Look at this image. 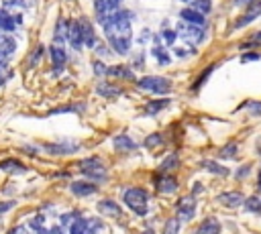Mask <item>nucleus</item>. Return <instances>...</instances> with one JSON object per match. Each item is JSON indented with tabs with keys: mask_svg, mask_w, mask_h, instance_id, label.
Returning a JSON list of instances; mask_svg holds the SVG:
<instances>
[{
	"mask_svg": "<svg viewBox=\"0 0 261 234\" xmlns=\"http://www.w3.org/2000/svg\"><path fill=\"white\" fill-rule=\"evenodd\" d=\"M237 153H239V147H237V142H228V144L220 147V151H218V157H220V159H234V157H237Z\"/></svg>",
	"mask_w": 261,
	"mask_h": 234,
	"instance_id": "nucleus-28",
	"label": "nucleus"
},
{
	"mask_svg": "<svg viewBox=\"0 0 261 234\" xmlns=\"http://www.w3.org/2000/svg\"><path fill=\"white\" fill-rule=\"evenodd\" d=\"M80 171L86 177H90L92 181H98V183L106 181V177H108L106 167H104V163H102L100 157H88V159L80 161Z\"/></svg>",
	"mask_w": 261,
	"mask_h": 234,
	"instance_id": "nucleus-3",
	"label": "nucleus"
},
{
	"mask_svg": "<svg viewBox=\"0 0 261 234\" xmlns=\"http://www.w3.org/2000/svg\"><path fill=\"white\" fill-rule=\"evenodd\" d=\"M177 35L188 43H202L204 39V26H196V24H188V22H179L177 24Z\"/></svg>",
	"mask_w": 261,
	"mask_h": 234,
	"instance_id": "nucleus-6",
	"label": "nucleus"
},
{
	"mask_svg": "<svg viewBox=\"0 0 261 234\" xmlns=\"http://www.w3.org/2000/svg\"><path fill=\"white\" fill-rule=\"evenodd\" d=\"M6 234H27V228H24V226H14V228H10Z\"/></svg>",
	"mask_w": 261,
	"mask_h": 234,
	"instance_id": "nucleus-44",
	"label": "nucleus"
},
{
	"mask_svg": "<svg viewBox=\"0 0 261 234\" xmlns=\"http://www.w3.org/2000/svg\"><path fill=\"white\" fill-rule=\"evenodd\" d=\"M179 18H181V22H188V24H196V26H202L204 24V14H200L194 8H184L179 12Z\"/></svg>",
	"mask_w": 261,
	"mask_h": 234,
	"instance_id": "nucleus-18",
	"label": "nucleus"
},
{
	"mask_svg": "<svg viewBox=\"0 0 261 234\" xmlns=\"http://www.w3.org/2000/svg\"><path fill=\"white\" fill-rule=\"evenodd\" d=\"M12 206H14V201L10 199V201H0V214H4V212H8V210H12Z\"/></svg>",
	"mask_w": 261,
	"mask_h": 234,
	"instance_id": "nucleus-43",
	"label": "nucleus"
},
{
	"mask_svg": "<svg viewBox=\"0 0 261 234\" xmlns=\"http://www.w3.org/2000/svg\"><path fill=\"white\" fill-rule=\"evenodd\" d=\"M139 87L145 92H153V94H167L171 90V81L161 75H147L139 79Z\"/></svg>",
	"mask_w": 261,
	"mask_h": 234,
	"instance_id": "nucleus-4",
	"label": "nucleus"
},
{
	"mask_svg": "<svg viewBox=\"0 0 261 234\" xmlns=\"http://www.w3.org/2000/svg\"><path fill=\"white\" fill-rule=\"evenodd\" d=\"M179 232V220L177 218H169L165 222V228H163V234H177Z\"/></svg>",
	"mask_w": 261,
	"mask_h": 234,
	"instance_id": "nucleus-33",
	"label": "nucleus"
},
{
	"mask_svg": "<svg viewBox=\"0 0 261 234\" xmlns=\"http://www.w3.org/2000/svg\"><path fill=\"white\" fill-rule=\"evenodd\" d=\"M98 212L108 216V218H118L122 214V208L114 199H100L98 201Z\"/></svg>",
	"mask_w": 261,
	"mask_h": 234,
	"instance_id": "nucleus-16",
	"label": "nucleus"
},
{
	"mask_svg": "<svg viewBox=\"0 0 261 234\" xmlns=\"http://www.w3.org/2000/svg\"><path fill=\"white\" fill-rule=\"evenodd\" d=\"M108 75H114L118 79H133V71L126 65H112V67H108Z\"/></svg>",
	"mask_w": 261,
	"mask_h": 234,
	"instance_id": "nucleus-25",
	"label": "nucleus"
},
{
	"mask_svg": "<svg viewBox=\"0 0 261 234\" xmlns=\"http://www.w3.org/2000/svg\"><path fill=\"white\" fill-rule=\"evenodd\" d=\"M153 55H155V59H157L159 65H167V63L171 61V59H169V53L165 51L163 45H153Z\"/></svg>",
	"mask_w": 261,
	"mask_h": 234,
	"instance_id": "nucleus-27",
	"label": "nucleus"
},
{
	"mask_svg": "<svg viewBox=\"0 0 261 234\" xmlns=\"http://www.w3.org/2000/svg\"><path fill=\"white\" fill-rule=\"evenodd\" d=\"M175 212H177V220L179 222H190L196 214V201H194V195H186L177 201L175 206Z\"/></svg>",
	"mask_w": 261,
	"mask_h": 234,
	"instance_id": "nucleus-8",
	"label": "nucleus"
},
{
	"mask_svg": "<svg viewBox=\"0 0 261 234\" xmlns=\"http://www.w3.org/2000/svg\"><path fill=\"white\" fill-rule=\"evenodd\" d=\"M49 55H51V61H53V65L57 67V71H61V67L65 65V59H67V55H65V51H63L61 47H57V45H53V47L49 49Z\"/></svg>",
	"mask_w": 261,
	"mask_h": 234,
	"instance_id": "nucleus-24",
	"label": "nucleus"
},
{
	"mask_svg": "<svg viewBox=\"0 0 261 234\" xmlns=\"http://www.w3.org/2000/svg\"><path fill=\"white\" fill-rule=\"evenodd\" d=\"M80 149L77 142L73 140H57V142H45L41 144V151L49 153V155H71Z\"/></svg>",
	"mask_w": 261,
	"mask_h": 234,
	"instance_id": "nucleus-7",
	"label": "nucleus"
},
{
	"mask_svg": "<svg viewBox=\"0 0 261 234\" xmlns=\"http://www.w3.org/2000/svg\"><path fill=\"white\" fill-rule=\"evenodd\" d=\"M0 67H8V57L4 53H0Z\"/></svg>",
	"mask_w": 261,
	"mask_h": 234,
	"instance_id": "nucleus-50",
	"label": "nucleus"
},
{
	"mask_svg": "<svg viewBox=\"0 0 261 234\" xmlns=\"http://www.w3.org/2000/svg\"><path fill=\"white\" fill-rule=\"evenodd\" d=\"M245 210L253 214H261V195H251L245 199Z\"/></svg>",
	"mask_w": 261,
	"mask_h": 234,
	"instance_id": "nucleus-29",
	"label": "nucleus"
},
{
	"mask_svg": "<svg viewBox=\"0 0 261 234\" xmlns=\"http://www.w3.org/2000/svg\"><path fill=\"white\" fill-rule=\"evenodd\" d=\"M88 230H90V224H88V220H84V218H75V220L71 222L69 234H86Z\"/></svg>",
	"mask_w": 261,
	"mask_h": 234,
	"instance_id": "nucleus-26",
	"label": "nucleus"
},
{
	"mask_svg": "<svg viewBox=\"0 0 261 234\" xmlns=\"http://www.w3.org/2000/svg\"><path fill=\"white\" fill-rule=\"evenodd\" d=\"M179 165V159H177V155H169L161 165H159V171L161 173H169V171H173L175 167Z\"/></svg>",
	"mask_w": 261,
	"mask_h": 234,
	"instance_id": "nucleus-31",
	"label": "nucleus"
},
{
	"mask_svg": "<svg viewBox=\"0 0 261 234\" xmlns=\"http://www.w3.org/2000/svg\"><path fill=\"white\" fill-rule=\"evenodd\" d=\"M122 201L139 216H145L149 212V193L143 187H126L122 193Z\"/></svg>",
	"mask_w": 261,
	"mask_h": 234,
	"instance_id": "nucleus-2",
	"label": "nucleus"
},
{
	"mask_svg": "<svg viewBox=\"0 0 261 234\" xmlns=\"http://www.w3.org/2000/svg\"><path fill=\"white\" fill-rule=\"evenodd\" d=\"M200 167H202V169H206V171H210L212 175H220V177H224V175L228 173V169H226V167H222L220 163L210 161V159H202V161H200Z\"/></svg>",
	"mask_w": 261,
	"mask_h": 234,
	"instance_id": "nucleus-23",
	"label": "nucleus"
},
{
	"mask_svg": "<svg viewBox=\"0 0 261 234\" xmlns=\"http://www.w3.org/2000/svg\"><path fill=\"white\" fill-rule=\"evenodd\" d=\"M159 37H161V39L165 41V45H171V43L175 41V37H177V33H175V31H169V28H165V31H163V33H161Z\"/></svg>",
	"mask_w": 261,
	"mask_h": 234,
	"instance_id": "nucleus-37",
	"label": "nucleus"
},
{
	"mask_svg": "<svg viewBox=\"0 0 261 234\" xmlns=\"http://www.w3.org/2000/svg\"><path fill=\"white\" fill-rule=\"evenodd\" d=\"M257 189H259V193H261V171H259V179H257Z\"/></svg>",
	"mask_w": 261,
	"mask_h": 234,
	"instance_id": "nucleus-54",
	"label": "nucleus"
},
{
	"mask_svg": "<svg viewBox=\"0 0 261 234\" xmlns=\"http://www.w3.org/2000/svg\"><path fill=\"white\" fill-rule=\"evenodd\" d=\"M253 45H261V33H257V35H253V41H251Z\"/></svg>",
	"mask_w": 261,
	"mask_h": 234,
	"instance_id": "nucleus-51",
	"label": "nucleus"
},
{
	"mask_svg": "<svg viewBox=\"0 0 261 234\" xmlns=\"http://www.w3.org/2000/svg\"><path fill=\"white\" fill-rule=\"evenodd\" d=\"M51 234H63V232H61V228H57V226H53V228H51Z\"/></svg>",
	"mask_w": 261,
	"mask_h": 234,
	"instance_id": "nucleus-52",
	"label": "nucleus"
},
{
	"mask_svg": "<svg viewBox=\"0 0 261 234\" xmlns=\"http://www.w3.org/2000/svg\"><path fill=\"white\" fill-rule=\"evenodd\" d=\"M255 59H259L257 53H247V55H243V61H255Z\"/></svg>",
	"mask_w": 261,
	"mask_h": 234,
	"instance_id": "nucleus-48",
	"label": "nucleus"
},
{
	"mask_svg": "<svg viewBox=\"0 0 261 234\" xmlns=\"http://www.w3.org/2000/svg\"><path fill=\"white\" fill-rule=\"evenodd\" d=\"M37 234H51V230H47V228H41V230H37Z\"/></svg>",
	"mask_w": 261,
	"mask_h": 234,
	"instance_id": "nucleus-53",
	"label": "nucleus"
},
{
	"mask_svg": "<svg viewBox=\"0 0 261 234\" xmlns=\"http://www.w3.org/2000/svg\"><path fill=\"white\" fill-rule=\"evenodd\" d=\"M80 26H82L84 45L90 47V49H96V47H98V39H96V31H94V26L90 24V20H88V18H80Z\"/></svg>",
	"mask_w": 261,
	"mask_h": 234,
	"instance_id": "nucleus-10",
	"label": "nucleus"
},
{
	"mask_svg": "<svg viewBox=\"0 0 261 234\" xmlns=\"http://www.w3.org/2000/svg\"><path fill=\"white\" fill-rule=\"evenodd\" d=\"M161 142H163V136H161L159 132H155V134H149V136H147L145 147H147V149H153V147H159Z\"/></svg>",
	"mask_w": 261,
	"mask_h": 234,
	"instance_id": "nucleus-35",
	"label": "nucleus"
},
{
	"mask_svg": "<svg viewBox=\"0 0 261 234\" xmlns=\"http://www.w3.org/2000/svg\"><path fill=\"white\" fill-rule=\"evenodd\" d=\"M122 0H94V14L100 24H104L116 10H120Z\"/></svg>",
	"mask_w": 261,
	"mask_h": 234,
	"instance_id": "nucleus-5",
	"label": "nucleus"
},
{
	"mask_svg": "<svg viewBox=\"0 0 261 234\" xmlns=\"http://www.w3.org/2000/svg\"><path fill=\"white\" fill-rule=\"evenodd\" d=\"M173 53L179 55V57H186V55H192L194 51H188V49H173Z\"/></svg>",
	"mask_w": 261,
	"mask_h": 234,
	"instance_id": "nucleus-47",
	"label": "nucleus"
},
{
	"mask_svg": "<svg viewBox=\"0 0 261 234\" xmlns=\"http://www.w3.org/2000/svg\"><path fill=\"white\" fill-rule=\"evenodd\" d=\"M43 220H45L43 216H35V218L31 220V224H29V226H31L33 230H41V228H43Z\"/></svg>",
	"mask_w": 261,
	"mask_h": 234,
	"instance_id": "nucleus-40",
	"label": "nucleus"
},
{
	"mask_svg": "<svg viewBox=\"0 0 261 234\" xmlns=\"http://www.w3.org/2000/svg\"><path fill=\"white\" fill-rule=\"evenodd\" d=\"M67 31H69V22L63 20V18H59L57 24H55V33H53V41H55L57 47H61L67 41Z\"/></svg>",
	"mask_w": 261,
	"mask_h": 234,
	"instance_id": "nucleus-19",
	"label": "nucleus"
},
{
	"mask_svg": "<svg viewBox=\"0 0 261 234\" xmlns=\"http://www.w3.org/2000/svg\"><path fill=\"white\" fill-rule=\"evenodd\" d=\"M2 4L8 10H18V8H27V0H2Z\"/></svg>",
	"mask_w": 261,
	"mask_h": 234,
	"instance_id": "nucleus-36",
	"label": "nucleus"
},
{
	"mask_svg": "<svg viewBox=\"0 0 261 234\" xmlns=\"http://www.w3.org/2000/svg\"><path fill=\"white\" fill-rule=\"evenodd\" d=\"M14 51H16V41H14L8 33L0 31V53H4V55L8 57V55H12Z\"/></svg>",
	"mask_w": 261,
	"mask_h": 234,
	"instance_id": "nucleus-21",
	"label": "nucleus"
},
{
	"mask_svg": "<svg viewBox=\"0 0 261 234\" xmlns=\"http://www.w3.org/2000/svg\"><path fill=\"white\" fill-rule=\"evenodd\" d=\"M212 69H214V65H208L202 73H200V77H198V81L194 83V90H198L200 85H202V81H206V77H208V73H212Z\"/></svg>",
	"mask_w": 261,
	"mask_h": 234,
	"instance_id": "nucleus-38",
	"label": "nucleus"
},
{
	"mask_svg": "<svg viewBox=\"0 0 261 234\" xmlns=\"http://www.w3.org/2000/svg\"><path fill=\"white\" fill-rule=\"evenodd\" d=\"M259 14H261V0H257V2L251 4V6H247V12H245L241 18H237L232 26H234V28H243L245 24H249L251 20H255Z\"/></svg>",
	"mask_w": 261,
	"mask_h": 234,
	"instance_id": "nucleus-11",
	"label": "nucleus"
},
{
	"mask_svg": "<svg viewBox=\"0 0 261 234\" xmlns=\"http://www.w3.org/2000/svg\"><path fill=\"white\" fill-rule=\"evenodd\" d=\"M192 8H194V10H198L200 14H208V12H210V8H212V2H210V0H196Z\"/></svg>",
	"mask_w": 261,
	"mask_h": 234,
	"instance_id": "nucleus-34",
	"label": "nucleus"
},
{
	"mask_svg": "<svg viewBox=\"0 0 261 234\" xmlns=\"http://www.w3.org/2000/svg\"><path fill=\"white\" fill-rule=\"evenodd\" d=\"M255 2H257V0H234L237 6H247V4L251 6V4H255Z\"/></svg>",
	"mask_w": 261,
	"mask_h": 234,
	"instance_id": "nucleus-49",
	"label": "nucleus"
},
{
	"mask_svg": "<svg viewBox=\"0 0 261 234\" xmlns=\"http://www.w3.org/2000/svg\"><path fill=\"white\" fill-rule=\"evenodd\" d=\"M141 234H155V230H151V228H147V230H143Z\"/></svg>",
	"mask_w": 261,
	"mask_h": 234,
	"instance_id": "nucleus-55",
	"label": "nucleus"
},
{
	"mask_svg": "<svg viewBox=\"0 0 261 234\" xmlns=\"http://www.w3.org/2000/svg\"><path fill=\"white\" fill-rule=\"evenodd\" d=\"M130 18H133V14L124 8H120L102 24L104 35H106L112 51L118 55H126L130 51V39H133Z\"/></svg>",
	"mask_w": 261,
	"mask_h": 234,
	"instance_id": "nucleus-1",
	"label": "nucleus"
},
{
	"mask_svg": "<svg viewBox=\"0 0 261 234\" xmlns=\"http://www.w3.org/2000/svg\"><path fill=\"white\" fill-rule=\"evenodd\" d=\"M114 149L116 151H122V153H128V151H135L137 149V142L130 136H126V134H118L114 138Z\"/></svg>",
	"mask_w": 261,
	"mask_h": 234,
	"instance_id": "nucleus-22",
	"label": "nucleus"
},
{
	"mask_svg": "<svg viewBox=\"0 0 261 234\" xmlns=\"http://www.w3.org/2000/svg\"><path fill=\"white\" fill-rule=\"evenodd\" d=\"M41 55H43V47L39 45V47L33 51V55H31V65H35V63L39 61V57H41Z\"/></svg>",
	"mask_w": 261,
	"mask_h": 234,
	"instance_id": "nucleus-41",
	"label": "nucleus"
},
{
	"mask_svg": "<svg viewBox=\"0 0 261 234\" xmlns=\"http://www.w3.org/2000/svg\"><path fill=\"white\" fill-rule=\"evenodd\" d=\"M192 234H220V222L216 218H206Z\"/></svg>",
	"mask_w": 261,
	"mask_h": 234,
	"instance_id": "nucleus-17",
	"label": "nucleus"
},
{
	"mask_svg": "<svg viewBox=\"0 0 261 234\" xmlns=\"http://www.w3.org/2000/svg\"><path fill=\"white\" fill-rule=\"evenodd\" d=\"M94 71H96V75H98V77L108 75V67H106L102 61H94Z\"/></svg>",
	"mask_w": 261,
	"mask_h": 234,
	"instance_id": "nucleus-39",
	"label": "nucleus"
},
{
	"mask_svg": "<svg viewBox=\"0 0 261 234\" xmlns=\"http://www.w3.org/2000/svg\"><path fill=\"white\" fill-rule=\"evenodd\" d=\"M71 193L77 195V197H88V195H94L98 189H96V183L92 181H84V179H77V181H71L69 185Z\"/></svg>",
	"mask_w": 261,
	"mask_h": 234,
	"instance_id": "nucleus-9",
	"label": "nucleus"
},
{
	"mask_svg": "<svg viewBox=\"0 0 261 234\" xmlns=\"http://www.w3.org/2000/svg\"><path fill=\"white\" fill-rule=\"evenodd\" d=\"M249 169H251L249 165H243V167H241V169L234 173V175H237V179H245V177L249 175Z\"/></svg>",
	"mask_w": 261,
	"mask_h": 234,
	"instance_id": "nucleus-42",
	"label": "nucleus"
},
{
	"mask_svg": "<svg viewBox=\"0 0 261 234\" xmlns=\"http://www.w3.org/2000/svg\"><path fill=\"white\" fill-rule=\"evenodd\" d=\"M155 187L161 191V193H173L177 189V179L167 175V173H161L155 177Z\"/></svg>",
	"mask_w": 261,
	"mask_h": 234,
	"instance_id": "nucleus-12",
	"label": "nucleus"
},
{
	"mask_svg": "<svg viewBox=\"0 0 261 234\" xmlns=\"http://www.w3.org/2000/svg\"><path fill=\"white\" fill-rule=\"evenodd\" d=\"M0 169L6 171V173H12V175H20V173H27V171H29V169H27L20 161H16V159H4V161H0Z\"/></svg>",
	"mask_w": 261,
	"mask_h": 234,
	"instance_id": "nucleus-20",
	"label": "nucleus"
},
{
	"mask_svg": "<svg viewBox=\"0 0 261 234\" xmlns=\"http://www.w3.org/2000/svg\"><path fill=\"white\" fill-rule=\"evenodd\" d=\"M169 106V100L167 98H163V100H155V102H149L147 104V114H157V112H161V110H165Z\"/></svg>",
	"mask_w": 261,
	"mask_h": 234,
	"instance_id": "nucleus-30",
	"label": "nucleus"
},
{
	"mask_svg": "<svg viewBox=\"0 0 261 234\" xmlns=\"http://www.w3.org/2000/svg\"><path fill=\"white\" fill-rule=\"evenodd\" d=\"M249 112H253V114H261V102H253L251 108H249Z\"/></svg>",
	"mask_w": 261,
	"mask_h": 234,
	"instance_id": "nucleus-46",
	"label": "nucleus"
},
{
	"mask_svg": "<svg viewBox=\"0 0 261 234\" xmlns=\"http://www.w3.org/2000/svg\"><path fill=\"white\" fill-rule=\"evenodd\" d=\"M96 90H98V94H100V96H108V98H110V96H118V94H120V90H118V87L108 85V83H98V87H96Z\"/></svg>",
	"mask_w": 261,
	"mask_h": 234,
	"instance_id": "nucleus-32",
	"label": "nucleus"
},
{
	"mask_svg": "<svg viewBox=\"0 0 261 234\" xmlns=\"http://www.w3.org/2000/svg\"><path fill=\"white\" fill-rule=\"evenodd\" d=\"M8 73H10V71H8V67H0V85H2V83H4L8 77H10Z\"/></svg>",
	"mask_w": 261,
	"mask_h": 234,
	"instance_id": "nucleus-45",
	"label": "nucleus"
},
{
	"mask_svg": "<svg viewBox=\"0 0 261 234\" xmlns=\"http://www.w3.org/2000/svg\"><path fill=\"white\" fill-rule=\"evenodd\" d=\"M216 201H220V203L226 206V208H237V206L245 203V197H243L241 191H224V193H220V195L216 197Z\"/></svg>",
	"mask_w": 261,
	"mask_h": 234,
	"instance_id": "nucleus-15",
	"label": "nucleus"
},
{
	"mask_svg": "<svg viewBox=\"0 0 261 234\" xmlns=\"http://www.w3.org/2000/svg\"><path fill=\"white\" fill-rule=\"evenodd\" d=\"M181 2H192V4H194V2H196V0H181Z\"/></svg>",
	"mask_w": 261,
	"mask_h": 234,
	"instance_id": "nucleus-56",
	"label": "nucleus"
},
{
	"mask_svg": "<svg viewBox=\"0 0 261 234\" xmlns=\"http://www.w3.org/2000/svg\"><path fill=\"white\" fill-rule=\"evenodd\" d=\"M67 41H69V45H71L75 51L84 47V39H82V26H80V20H71V22H69Z\"/></svg>",
	"mask_w": 261,
	"mask_h": 234,
	"instance_id": "nucleus-13",
	"label": "nucleus"
},
{
	"mask_svg": "<svg viewBox=\"0 0 261 234\" xmlns=\"http://www.w3.org/2000/svg\"><path fill=\"white\" fill-rule=\"evenodd\" d=\"M18 24H20V16H12L6 8H0V31L10 33V31L18 28Z\"/></svg>",
	"mask_w": 261,
	"mask_h": 234,
	"instance_id": "nucleus-14",
	"label": "nucleus"
}]
</instances>
